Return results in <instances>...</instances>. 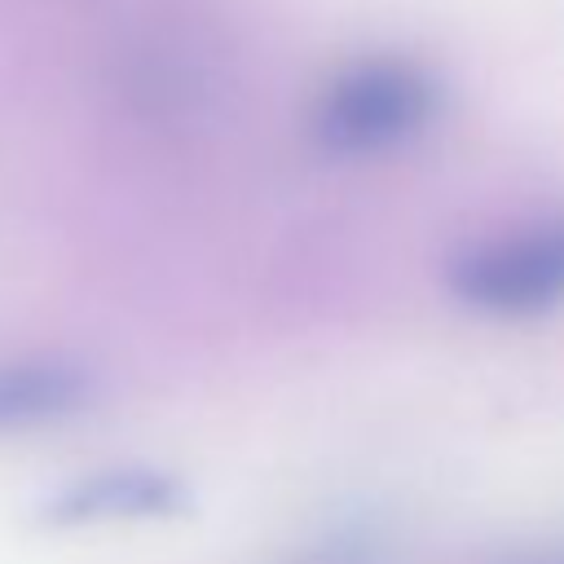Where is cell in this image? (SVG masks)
I'll use <instances>...</instances> for the list:
<instances>
[{
    "instance_id": "3",
    "label": "cell",
    "mask_w": 564,
    "mask_h": 564,
    "mask_svg": "<svg viewBox=\"0 0 564 564\" xmlns=\"http://www.w3.org/2000/svg\"><path fill=\"white\" fill-rule=\"evenodd\" d=\"M84 397V379L66 366H0V427L40 423L75 410Z\"/></svg>"
},
{
    "instance_id": "5",
    "label": "cell",
    "mask_w": 564,
    "mask_h": 564,
    "mask_svg": "<svg viewBox=\"0 0 564 564\" xmlns=\"http://www.w3.org/2000/svg\"><path fill=\"white\" fill-rule=\"evenodd\" d=\"M538 564H564V555H546V560H538Z\"/></svg>"
},
{
    "instance_id": "4",
    "label": "cell",
    "mask_w": 564,
    "mask_h": 564,
    "mask_svg": "<svg viewBox=\"0 0 564 564\" xmlns=\"http://www.w3.org/2000/svg\"><path fill=\"white\" fill-rule=\"evenodd\" d=\"M172 502H176V485L167 476L115 471L84 485L75 511L79 516H150V511H167Z\"/></svg>"
},
{
    "instance_id": "1",
    "label": "cell",
    "mask_w": 564,
    "mask_h": 564,
    "mask_svg": "<svg viewBox=\"0 0 564 564\" xmlns=\"http://www.w3.org/2000/svg\"><path fill=\"white\" fill-rule=\"evenodd\" d=\"M445 110V84L427 62L379 53L326 79L308 110V137L330 159H379L419 141Z\"/></svg>"
},
{
    "instance_id": "2",
    "label": "cell",
    "mask_w": 564,
    "mask_h": 564,
    "mask_svg": "<svg viewBox=\"0 0 564 564\" xmlns=\"http://www.w3.org/2000/svg\"><path fill=\"white\" fill-rule=\"evenodd\" d=\"M445 291L467 313L498 322L564 308V212L467 242L445 264Z\"/></svg>"
}]
</instances>
